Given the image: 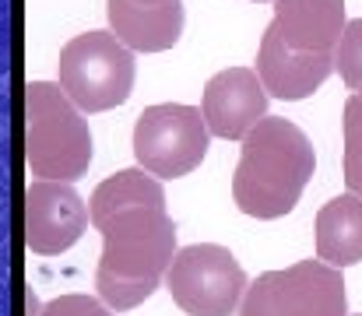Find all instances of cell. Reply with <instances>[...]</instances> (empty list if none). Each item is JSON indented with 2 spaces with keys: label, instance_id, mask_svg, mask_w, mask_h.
Returning a JSON list of instances; mask_svg holds the SVG:
<instances>
[{
  "label": "cell",
  "instance_id": "6da1fadb",
  "mask_svg": "<svg viewBox=\"0 0 362 316\" xmlns=\"http://www.w3.org/2000/svg\"><path fill=\"white\" fill-rule=\"evenodd\" d=\"M88 218L103 232L95 274L103 303L123 313L151 299L176 260V225L165 214L162 183L144 169H123L95 187Z\"/></svg>",
  "mask_w": 362,
  "mask_h": 316
},
{
  "label": "cell",
  "instance_id": "7a4b0ae2",
  "mask_svg": "<svg viewBox=\"0 0 362 316\" xmlns=\"http://www.w3.org/2000/svg\"><path fill=\"white\" fill-rule=\"evenodd\" d=\"M345 25V0H274V18L257 49V74L267 95L281 103L313 95L334 74Z\"/></svg>",
  "mask_w": 362,
  "mask_h": 316
},
{
  "label": "cell",
  "instance_id": "3957f363",
  "mask_svg": "<svg viewBox=\"0 0 362 316\" xmlns=\"http://www.w3.org/2000/svg\"><path fill=\"white\" fill-rule=\"evenodd\" d=\"M317 155L310 137L285 116H264L246 137L233 176V201L243 214L271 221L299 204Z\"/></svg>",
  "mask_w": 362,
  "mask_h": 316
},
{
  "label": "cell",
  "instance_id": "277c9868",
  "mask_svg": "<svg viewBox=\"0 0 362 316\" xmlns=\"http://www.w3.org/2000/svg\"><path fill=\"white\" fill-rule=\"evenodd\" d=\"M25 162L32 176L49 183H74L92 165L88 123L53 81H28L25 88Z\"/></svg>",
  "mask_w": 362,
  "mask_h": 316
},
{
  "label": "cell",
  "instance_id": "5b68a950",
  "mask_svg": "<svg viewBox=\"0 0 362 316\" xmlns=\"http://www.w3.org/2000/svg\"><path fill=\"white\" fill-rule=\"evenodd\" d=\"M57 78L81 112L117 109L134 88V49L113 32H81L60 49Z\"/></svg>",
  "mask_w": 362,
  "mask_h": 316
},
{
  "label": "cell",
  "instance_id": "8992f818",
  "mask_svg": "<svg viewBox=\"0 0 362 316\" xmlns=\"http://www.w3.org/2000/svg\"><path fill=\"white\" fill-rule=\"evenodd\" d=\"M240 316H349L345 278L324 260L267 271L246 288Z\"/></svg>",
  "mask_w": 362,
  "mask_h": 316
},
{
  "label": "cell",
  "instance_id": "52a82bcc",
  "mask_svg": "<svg viewBox=\"0 0 362 316\" xmlns=\"http://www.w3.org/2000/svg\"><path fill=\"white\" fill-rule=\"evenodd\" d=\"M208 119L183 103L148 105L134 123V158L155 180H180L208 155Z\"/></svg>",
  "mask_w": 362,
  "mask_h": 316
},
{
  "label": "cell",
  "instance_id": "ba28073f",
  "mask_svg": "<svg viewBox=\"0 0 362 316\" xmlns=\"http://www.w3.org/2000/svg\"><path fill=\"white\" fill-rule=\"evenodd\" d=\"M173 303L190 316H233L243 306L246 274L240 260L218 242H194L176 253L165 271Z\"/></svg>",
  "mask_w": 362,
  "mask_h": 316
},
{
  "label": "cell",
  "instance_id": "9c48e42d",
  "mask_svg": "<svg viewBox=\"0 0 362 316\" xmlns=\"http://www.w3.org/2000/svg\"><path fill=\"white\" fill-rule=\"evenodd\" d=\"M88 225V208L67 183L35 180L25 190V242L39 257L71 250Z\"/></svg>",
  "mask_w": 362,
  "mask_h": 316
},
{
  "label": "cell",
  "instance_id": "30bf717a",
  "mask_svg": "<svg viewBox=\"0 0 362 316\" xmlns=\"http://www.w3.org/2000/svg\"><path fill=\"white\" fill-rule=\"evenodd\" d=\"M201 112L208 119V130L226 141H243L264 116H267V88L257 71L229 67L218 71L204 85Z\"/></svg>",
  "mask_w": 362,
  "mask_h": 316
},
{
  "label": "cell",
  "instance_id": "8fae6325",
  "mask_svg": "<svg viewBox=\"0 0 362 316\" xmlns=\"http://www.w3.org/2000/svg\"><path fill=\"white\" fill-rule=\"evenodd\" d=\"M106 18L113 35L134 53L173 49L183 35V0H169V4L106 0Z\"/></svg>",
  "mask_w": 362,
  "mask_h": 316
},
{
  "label": "cell",
  "instance_id": "7c38bea8",
  "mask_svg": "<svg viewBox=\"0 0 362 316\" xmlns=\"http://www.w3.org/2000/svg\"><path fill=\"white\" fill-rule=\"evenodd\" d=\"M317 260L331 267H352L362 260V197L341 194L317 214Z\"/></svg>",
  "mask_w": 362,
  "mask_h": 316
},
{
  "label": "cell",
  "instance_id": "4fadbf2b",
  "mask_svg": "<svg viewBox=\"0 0 362 316\" xmlns=\"http://www.w3.org/2000/svg\"><path fill=\"white\" fill-rule=\"evenodd\" d=\"M345 183L362 197V92H352L345 103Z\"/></svg>",
  "mask_w": 362,
  "mask_h": 316
},
{
  "label": "cell",
  "instance_id": "5bb4252c",
  "mask_svg": "<svg viewBox=\"0 0 362 316\" xmlns=\"http://www.w3.org/2000/svg\"><path fill=\"white\" fill-rule=\"evenodd\" d=\"M334 71L352 92H362V18L345 25V35L334 49Z\"/></svg>",
  "mask_w": 362,
  "mask_h": 316
},
{
  "label": "cell",
  "instance_id": "9a60e30c",
  "mask_svg": "<svg viewBox=\"0 0 362 316\" xmlns=\"http://www.w3.org/2000/svg\"><path fill=\"white\" fill-rule=\"evenodd\" d=\"M39 316H113V310L92 295H60L42 306Z\"/></svg>",
  "mask_w": 362,
  "mask_h": 316
},
{
  "label": "cell",
  "instance_id": "2e32d148",
  "mask_svg": "<svg viewBox=\"0 0 362 316\" xmlns=\"http://www.w3.org/2000/svg\"><path fill=\"white\" fill-rule=\"evenodd\" d=\"M134 4H169V0H134Z\"/></svg>",
  "mask_w": 362,
  "mask_h": 316
},
{
  "label": "cell",
  "instance_id": "e0dca14e",
  "mask_svg": "<svg viewBox=\"0 0 362 316\" xmlns=\"http://www.w3.org/2000/svg\"><path fill=\"white\" fill-rule=\"evenodd\" d=\"M253 4H267V0H253Z\"/></svg>",
  "mask_w": 362,
  "mask_h": 316
},
{
  "label": "cell",
  "instance_id": "ac0fdd59",
  "mask_svg": "<svg viewBox=\"0 0 362 316\" xmlns=\"http://www.w3.org/2000/svg\"><path fill=\"white\" fill-rule=\"evenodd\" d=\"M359 316H362V313H359Z\"/></svg>",
  "mask_w": 362,
  "mask_h": 316
}]
</instances>
